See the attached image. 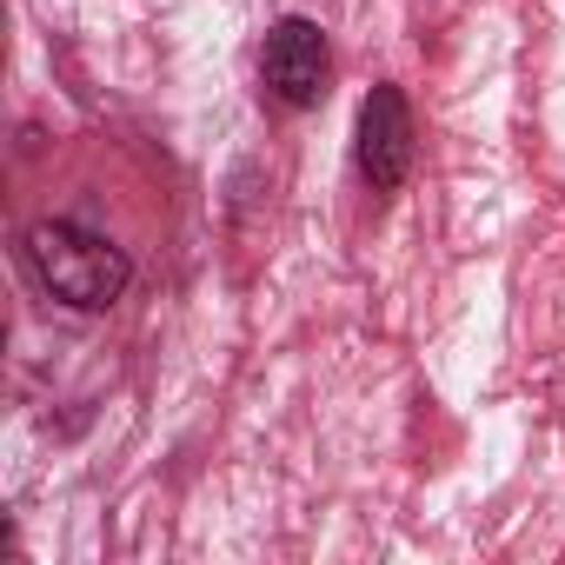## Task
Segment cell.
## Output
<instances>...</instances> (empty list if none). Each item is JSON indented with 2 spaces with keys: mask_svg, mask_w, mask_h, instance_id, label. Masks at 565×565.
Here are the masks:
<instances>
[{
  "mask_svg": "<svg viewBox=\"0 0 565 565\" xmlns=\"http://www.w3.org/2000/svg\"><path fill=\"white\" fill-rule=\"evenodd\" d=\"M21 253H28L41 287L61 307H74V313H107L127 294V279H134V259L114 239H100V233H87L74 220H34Z\"/></svg>",
  "mask_w": 565,
  "mask_h": 565,
  "instance_id": "cell-1",
  "label": "cell"
},
{
  "mask_svg": "<svg viewBox=\"0 0 565 565\" xmlns=\"http://www.w3.org/2000/svg\"><path fill=\"white\" fill-rule=\"evenodd\" d=\"M333 81V54H327V34L307 21V14H287V21H273L266 28V47H259V87L279 100V107H320Z\"/></svg>",
  "mask_w": 565,
  "mask_h": 565,
  "instance_id": "cell-2",
  "label": "cell"
},
{
  "mask_svg": "<svg viewBox=\"0 0 565 565\" xmlns=\"http://www.w3.org/2000/svg\"><path fill=\"white\" fill-rule=\"evenodd\" d=\"M360 173L373 193H393L413 173V114L399 87H373L360 107Z\"/></svg>",
  "mask_w": 565,
  "mask_h": 565,
  "instance_id": "cell-3",
  "label": "cell"
}]
</instances>
